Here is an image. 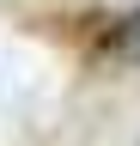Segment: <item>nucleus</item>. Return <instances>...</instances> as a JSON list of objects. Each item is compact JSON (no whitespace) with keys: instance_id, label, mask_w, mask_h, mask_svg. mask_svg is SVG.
Here are the masks:
<instances>
[{"instance_id":"f257e3e1","label":"nucleus","mask_w":140,"mask_h":146,"mask_svg":"<svg viewBox=\"0 0 140 146\" xmlns=\"http://www.w3.org/2000/svg\"><path fill=\"white\" fill-rule=\"evenodd\" d=\"M104 55H116V61H140V6L110 18V31H104Z\"/></svg>"}]
</instances>
